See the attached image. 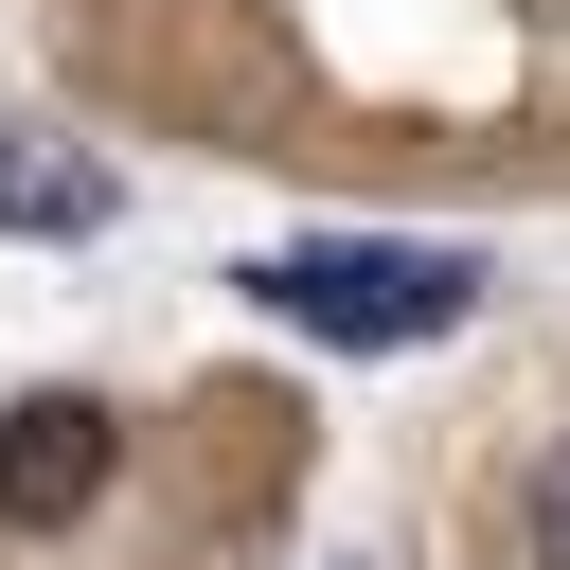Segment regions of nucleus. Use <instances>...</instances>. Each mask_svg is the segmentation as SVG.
Masks as SVG:
<instances>
[{
	"mask_svg": "<svg viewBox=\"0 0 570 570\" xmlns=\"http://www.w3.org/2000/svg\"><path fill=\"white\" fill-rule=\"evenodd\" d=\"M517 552H534V570H570V428H552V445H534V481H517Z\"/></svg>",
	"mask_w": 570,
	"mask_h": 570,
	"instance_id": "4",
	"label": "nucleus"
},
{
	"mask_svg": "<svg viewBox=\"0 0 570 570\" xmlns=\"http://www.w3.org/2000/svg\"><path fill=\"white\" fill-rule=\"evenodd\" d=\"M107 463H125L107 392H18V410H0V534H71V517L107 499Z\"/></svg>",
	"mask_w": 570,
	"mask_h": 570,
	"instance_id": "2",
	"label": "nucleus"
},
{
	"mask_svg": "<svg viewBox=\"0 0 570 570\" xmlns=\"http://www.w3.org/2000/svg\"><path fill=\"white\" fill-rule=\"evenodd\" d=\"M125 214V178L89 160V142H36V125H0V232H36V249H89Z\"/></svg>",
	"mask_w": 570,
	"mask_h": 570,
	"instance_id": "3",
	"label": "nucleus"
},
{
	"mask_svg": "<svg viewBox=\"0 0 570 570\" xmlns=\"http://www.w3.org/2000/svg\"><path fill=\"white\" fill-rule=\"evenodd\" d=\"M249 303L285 338H321V356H410V338L481 321V249H445V232H303V249L249 267Z\"/></svg>",
	"mask_w": 570,
	"mask_h": 570,
	"instance_id": "1",
	"label": "nucleus"
}]
</instances>
